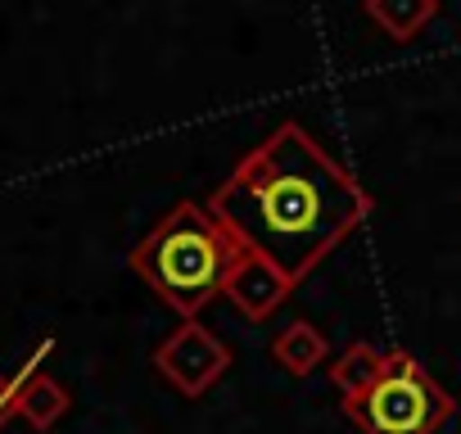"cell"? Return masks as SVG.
Here are the masks:
<instances>
[{
	"instance_id": "cell-9",
	"label": "cell",
	"mask_w": 461,
	"mask_h": 434,
	"mask_svg": "<svg viewBox=\"0 0 461 434\" xmlns=\"http://www.w3.org/2000/svg\"><path fill=\"white\" fill-rule=\"evenodd\" d=\"M68 389L59 384V380H50V375H32L23 389H19V402H14V416H23L32 429H50L64 411H68Z\"/></svg>"
},
{
	"instance_id": "cell-7",
	"label": "cell",
	"mask_w": 461,
	"mask_h": 434,
	"mask_svg": "<svg viewBox=\"0 0 461 434\" xmlns=\"http://www.w3.org/2000/svg\"><path fill=\"white\" fill-rule=\"evenodd\" d=\"M438 14V0H366V19L389 41H416Z\"/></svg>"
},
{
	"instance_id": "cell-2",
	"label": "cell",
	"mask_w": 461,
	"mask_h": 434,
	"mask_svg": "<svg viewBox=\"0 0 461 434\" xmlns=\"http://www.w3.org/2000/svg\"><path fill=\"white\" fill-rule=\"evenodd\" d=\"M240 249L245 245L203 203L181 199L172 212L158 217V227L131 249L127 263L172 312L190 321L221 294L226 272Z\"/></svg>"
},
{
	"instance_id": "cell-4",
	"label": "cell",
	"mask_w": 461,
	"mask_h": 434,
	"mask_svg": "<svg viewBox=\"0 0 461 434\" xmlns=\"http://www.w3.org/2000/svg\"><path fill=\"white\" fill-rule=\"evenodd\" d=\"M230 366V348L221 335L199 326L194 317L181 321L158 348H154V371L181 393V398H203Z\"/></svg>"
},
{
	"instance_id": "cell-8",
	"label": "cell",
	"mask_w": 461,
	"mask_h": 434,
	"mask_svg": "<svg viewBox=\"0 0 461 434\" xmlns=\"http://www.w3.org/2000/svg\"><path fill=\"white\" fill-rule=\"evenodd\" d=\"M384 353H389V348H375V344H366V339L348 344V348L330 362V384L339 389V398L366 393V389L384 375Z\"/></svg>"
},
{
	"instance_id": "cell-10",
	"label": "cell",
	"mask_w": 461,
	"mask_h": 434,
	"mask_svg": "<svg viewBox=\"0 0 461 434\" xmlns=\"http://www.w3.org/2000/svg\"><path fill=\"white\" fill-rule=\"evenodd\" d=\"M50 348H55V339H41V344H37V353H32V357L23 362V371H19V375H0V425H5V420L14 416L19 389H23V384H28V380H32V375L41 371V362L50 357Z\"/></svg>"
},
{
	"instance_id": "cell-5",
	"label": "cell",
	"mask_w": 461,
	"mask_h": 434,
	"mask_svg": "<svg viewBox=\"0 0 461 434\" xmlns=\"http://www.w3.org/2000/svg\"><path fill=\"white\" fill-rule=\"evenodd\" d=\"M221 294L230 299V308L245 312L249 321H267V317L294 294V281H290L272 258H263V254H254V249H240L236 263H230V272H226Z\"/></svg>"
},
{
	"instance_id": "cell-3",
	"label": "cell",
	"mask_w": 461,
	"mask_h": 434,
	"mask_svg": "<svg viewBox=\"0 0 461 434\" xmlns=\"http://www.w3.org/2000/svg\"><path fill=\"white\" fill-rule=\"evenodd\" d=\"M339 407L362 434H438L452 420L456 398L429 380V371L407 348H389L384 375L366 393L339 398Z\"/></svg>"
},
{
	"instance_id": "cell-1",
	"label": "cell",
	"mask_w": 461,
	"mask_h": 434,
	"mask_svg": "<svg viewBox=\"0 0 461 434\" xmlns=\"http://www.w3.org/2000/svg\"><path fill=\"white\" fill-rule=\"evenodd\" d=\"M208 212L245 249L272 258L299 285L348 231L366 222L371 194L299 122H281L212 190Z\"/></svg>"
},
{
	"instance_id": "cell-6",
	"label": "cell",
	"mask_w": 461,
	"mask_h": 434,
	"mask_svg": "<svg viewBox=\"0 0 461 434\" xmlns=\"http://www.w3.org/2000/svg\"><path fill=\"white\" fill-rule=\"evenodd\" d=\"M272 357L290 371V375H312L321 362H330V344H326V335L312 326V321H290L276 339H272Z\"/></svg>"
}]
</instances>
